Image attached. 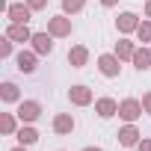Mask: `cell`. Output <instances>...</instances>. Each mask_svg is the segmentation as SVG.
<instances>
[{"label": "cell", "mask_w": 151, "mask_h": 151, "mask_svg": "<svg viewBox=\"0 0 151 151\" xmlns=\"http://www.w3.org/2000/svg\"><path fill=\"white\" fill-rule=\"evenodd\" d=\"M89 62V47L86 45H74L71 50H68V65L71 68H83Z\"/></svg>", "instance_id": "12"}, {"label": "cell", "mask_w": 151, "mask_h": 151, "mask_svg": "<svg viewBox=\"0 0 151 151\" xmlns=\"http://www.w3.org/2000/svg\"><path fill=\"white\" fill-rule=\"evenodd\" d=\"M142 110L151 116V92H145V95H142Z\"/></svg>", "instance_id": "24"}, {"label": "cell", "mask_w": 151, "mask_h": 151, "mask_svg": "<svg viewBox=\"0 0 151 151\" xmlns=\"http://www.w3.org/2000/svg\"><path fill=\"white\" fill-rule=\"evenodd\" d=\"M68 101L74 107H89V104H95V95H92L89 86H71L68 89Z\"/></svg>", "instance_id": "8"}, {"label": "cell", "mask_w": 151, "mask_h": 151, "mask_svg": "<svg viewBox=\"0 0 151 151\" xmlns=\"http://www.w3.org/2000/svg\"><path fill=\"white\" fill-rule=\"evenodd\" d=\"M27 6L33 12H42V9H47V0H27Z\"/></svg>", "instance_id": "23"}, {"label": "cell", "mask_w": 151, "mask_h": 151, "mask_svg": "<svg viewBox=\"0 0 151 151\" xmlns=\"http://www.w3.org/2000/svg\"><path fill=\"white\" fill-rule=\"evenodd\" d=\"M74 127H77V122H74L71 113H59V116H53V133H59V136H71Z\"/></svg>", "instance_id": "9"}, {"label": "cell", "mask_w": 151, "mask_h": 151, "mask_svg": "<svg viewBox=\"0 0 151 151\" xmlns=\"http://www.w3.org/2000/svg\"><path fill=\"white\" fill-rule=\"evenodd\" d=\"M133 53H136V45L130 39H119L116 42V56L119 59H133Z\"/></svg>", "instance_id": "19"}, {"label": "cell", "mask_w": 151, "mask_h": 151, "mask_svg": "<svg viewBox=\"0 0 151 151\" xmlns=\"http://www.w3.org/2000/svg\"><path fill=\"white\" fill-rule=\"evenodd\" d=\"M136 27H139V18H136L133 12H122V15L116 18V30H119L122 36H127V33H136Z\"/></svg>", "instance_id": "11"}, {"label": "cell", "mask_w": 151, "mask_h": 151, "mask_svg": "<svg viewBox=\"0 0 151 151\" xmlns=\"http://www.w3.org/2000/svg\"><path fill=\"white\" fill-rule=\"evenodd\" d=\"M116 3H119V0H101V6H107V9H110V6H116Z\"/></svg>", "instance_id": "26"}, {"label": "cell", "mask_w": 151, "mask_h": 151, "mask_svg": "<svg viewBox=\"0 0 151 151\" xmlns=\"http://www.w3.org/2000/svg\"><path fill=\"white\" fill-rule=\"evenodd\" d=\"M130 62H133V68H136V71H148V68H151V47H145V45H142V47H136V53H133V59H130Z\"/></svg>", "instance_id": "15"}, {"label": "cell", "mask_w": 151, "mask_h": 151, "mask_svg": "<svg viewBox=\"0 0 151 151\" xmlns=\"http://www.w3.org/2000/svg\"><path fill=\"white\" fill-rule=\"evenodd\" d=\"M12 45H15V42H12L9 36L0 39V56H3V59H9V56H12Z\"/></svg>", "instance_id": "22"}, {"label": "cell", "mask_w": 151, "mask_h": 151, "mask_svg": "<svg viewBox=\"0 0 151 151\" xmlns=\"http://www.w3.org/2000/svg\"><path fill=\"white\" fill-rule=\"evenodd\" d=\"M145 18H151V0H145Z\"/></svg>", "instance_id": "27"}, {"label": "cell", "mask_w": 151, "mask_h": 151, "mask_svg": "<svg viewBox=\"0 0 151 151\" xmlns=\"http://www.w3.org/2000/svg\"><path fill=\"white\" fill-rule=\"evenodd\" d=\"M83 151H104V148H98V145H86Z\"/></svg>", "instance_id": "28"}, {"label": "cell", "mask_w": 151, "mask_h": 151, "mask_svg": "<svg viewBox=\"0 0 151 151\" xmlns=\"http://www.w3.org/2000/svg\"><path fill=\"white\" fill-rule=\"evenodd\" d=\"M18 113H3V119H0V127H3V133L6 136H15L18 133Z\"/></svg>", "instance_id": "18"}, {"label": "cell", "mask_w": 151, "mask_h": 151, "mask_svg": "<svg viewBox=\"0 0 151 151\" xmlns=\"http://www.w3.org/2000/svg\"><path fill=\"white\" fill-rule=\"evenodd\" d=\"M142 113H145V110H142V101H136V98L119 101V119H122V122H130V124H133Z\"/></svg>", "instance_id": "2"}, {"label": "cell", "mask_w": 151, "mask_h": 151, "mask_svg": "<svg viewBox=\"0 0 151 151\" xmlns=\"http://www.w3.org/2000/svg\"><path fill=\"white\" fill-rule=\"evenodd\" d=\"M18 119H21V124H33L39 116H42V104L39 101H18Z\"/></svg>", "instance_id": "5"}, {"label": "cell", "mask_w": 151, "mask_h": 151, "mask_svg": "<svg viewBox=\"0 0 151 151\" xmlns=\"http://www.w3.org/2000/svg\"><path fill=\"white\" fill-rule=\"evenodd\" d=\"M15 136H18V142H21V145H27V148H30V145H36V142H39V130H36V127H33V124H21V127H18V133H15Z\"/></svg>", "instance_id": "16"}, {"label": "cell", "mask_w": 151, "mask_h": 151, "mask_svg": "<svg viewBox=\"0 0 151 151\" xmlns=\"http://www.w3.org/2000/svg\"><path fill=\"white\" fill-rule=\"evenodd\" d=\"M71 18L62 12V15H53V18H47V33L53 36V39H65V36H71Z\"/></svg>", "instance_id": "1"}, {"label": "cell", "mask_w": 151, "mask_h": 151, "mask_svg": "<svg viewBox=\"0 0 151 151\" xmlns=\"http://www.w3.org/2000/svg\"><path fill=\"white\" fill-rule=\"evenodd\" d=\"M6 36H9L12 42H21V45H24V42L33 39V30H30L27 24H9V27H6Z\"/></svg>", "instance_id": "14"}, {"label": "cell", "mask_w": 151, "mask_h": 151, "mask_svg": "<svg viewBox=\"0 0 151 151\" xmlns=\"http://www.w3.org/2000/svg\"><path fill=\"white\" fill-rule=\"evenodd\" d=\"M0 98H3L6 104H18V101H21V89H18L12 80H6L3 86H0Z\"/></svg>", "instance_id": "17"}, {"label": "cell", "mask_w": 151, "mask_h": 151, "mask_svg": "<svg viewBox=\"0 0 151 151\" xmlns=\"http://www.w3.org/2000/svg\"><path fill=\"white\" fill-rule=\"evenodd\" d=\"M6 18H9V24H30L33 9L27 6V0H24V3H9L6 6Z\"/></svg>", "instance_id": "4"}, {"label": "cell", "mask_w": 151, "mask_h": 151, "mask_svg": "<svg viewBox=\"0 0 151 151\" xmlns=\"http://www.w3.org/2000/svg\"><path fill=\"white\" fill-rule=\"evenodd\" d=\"M83 6H86V0H62L65 15H77V12H83Z\"/></svg>", "instance_id": "21"}, {"label": "cell", "mask_w": 151, "mask_h": 151, "mask_svg": "<svg viewBox=\"0 0 151 151\" xmlns=\"http://www.w3.org/2000/svg\"><path fill=\"white\" fill-rule=\"evenodd\" d=\"M98 71L104 74V77H119V74H122V59L116 56V53H101L98 56Z\"/></svg>", "instance_id": "3"}, {"label": "cell", "mask_w": 151, "mask_h": 151, "mask_svg": "<svg viewBox=\"0 0 151 151\" xmlns=\"http://www.w3.org/2000/svg\"><path fill=\"white\" fill-rule=\"evenodd\" d=\"M30 45H33V50H36L39 56H50V53H53V36H50L47 30H45V33H33Z\"/></svg>", "instance_id": "6"}, {"label": "cell", "mask_w": 151, "mask_h": 151, "mask_svg": "<svg viewBox=\"0 0 151 151\" xmlns=\"http://www.w3.org/2000/svg\"><path fill=\"white\" fill-rule=\"evenodd\" d=\"M9 151H27V145H15V148H9Z\"/></svg>", "instance_id": "29"}, {"label": "cell", "mask_w": 151, "mask_h": 151, "mask_svg": "<svg viewBox=\"0 0 151 151\" xmlns=\"http://www.w3.org/2000/svg\"><path fill=\"white\" fill-rule=\"evenodd\" d=\"M95 113H98L101 119H113V116H119V101H113V98H98V101H95Z\"/></svg>", "instance_id": "13"}, {"label": "cell", "mask_w": 151, "mask_h": 151, "mask_svg": "<svg viewBox=\"0 0 151 151\" xmlns=\"http://www.w3.org/2000/svg\"><path fill=\"white\" fill-rule=\"evenodd\" d=\"M116 136H119V145H122V148H136V145H139V139H142L139 127H136V124H130V122H127Z\"/></svg>", "instance_id": "7"}, {"label": "cell", "mask_w": 151, "mask_h": 151, "mask_svg": "<svg viewBox=\"0 0 151 151\" xmlns=\"http://www.w3.org/2000/svg\"><path fill=\"white\" fill-rule=\"evenodd\" d=\"M136 151H151V139H139V145H136Z\"/></svg>", "instance_id": "25"}, {"label": "cell", "mask_w": 151, "mask_h": 151, "mask_svg": "<svg viewBox=\"0 0 151 151\" xmlns=\"http://www.w3.org/2000/svg\"><path fill=\"white\" fill-rule=\"evenodd\" d=\"M36 50H21L18 56H15V68L21 71V74H33L36 71Z\"/></svg>", "instance_id": "10"}, {"label": "cell", "mask_w": 151, "mask_h": 151, "mask_svg": "<svg viewBox=\"0 0 151 151\" xmlns=\"http://www.w3.org/2000/svg\"><path fill=\"white\" fill-rule=\"evenodd\" d=\"M136 39H139L142 45H148V42H151V18L139 21V27H136Z\"/></svg>", "instance_id": "20"}]
</instances>
